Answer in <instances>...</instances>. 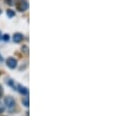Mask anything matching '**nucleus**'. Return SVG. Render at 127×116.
<instances>
[{
    "instance_id": "nucleus-1",
    "label": "nucleus",
    "mask_w": 127,
    "mask_h": 116,
    "mask_svg": "<svg viewBox=\"0 0 127 116\" xmlns=\"http://www.w3.org/2000/svg\"><path fill=\"white\" fill-rule=\"evenodd\" d=\"M16 8L20 12H24L29 8V3L27 0H18L16 1Z\"/></svg>"
},
{
    "instance_id": "nucleus-2",
    "label": "nucleus",
    "mask_w": 127,
    "mask_h": 116,
    "mask_svg": "<svg viewBox=\"0 0 127 116\" xmlns=\"http://www.w3.org/2000/svg\"><path fill=\"white\" fill-rule=\"evenodd\" d=\"M4 103L7 106V108L10 109V110H12L15 107V105H16V102H15L14 98L11 97V96H6L5 99H4Z\"/></svg>"
},
{
    "instance_id": "nucleus-3",
    "label": "nucleus",
    "mask_w": 127,
    "mask_h": 116,
    "mask_svg": "<svg viewBox=\"0 0 127 116\" xmlns=\"http://www.w3.org/2000/svg\"><path fill=\"white\" fill-rule=\"evenodd\" d=\"M6 63H7V66L9 68H11V69H15L17 67V60L13 57L8 58L7 61H6Z\"/></svg>"
},
{
    "instance_id": "nucleus-4",
    "label": "nucleus",
    "mask_w": 127,
    "mask_h": 116,
    "mask_svg": "<svg viewBox=\"0 0 127 116\" xmlns=\"http://www.w3.org/2000/svg\"><path fill=\"white\" fill-rule=\"evenodd\" d=\"M23 39H24V35H23L22 33H20V32H16V33L13 35V40H14V42H16V43L21 42Z\"/></svg>"
},
{
    "instance_id": "nucleus-5",
    "label": "nucleus",
    "mask_w": 127,
    "mask_h": 116,
    "mask_svg": "<svg viewBox=\"0 0 127 116\" xmlns=\"http://www.w3.org/2000/svg\"><path fill=\"white\" fill-rule=\"evenodd\" d=\"M18 89H19V91H20L21 93H23V94H28V93H29L28 88L25 87H23V86H21V85L18 86Z\"/></svg>"
},
{
    "instance_id": "nucleus-6",
    "label": "nucleus",
    "mask_w": 127,
    "mask_h": 116,
    "mask_svg": "<svg viewBox=\"0 0 127 116\" xmlns=\"http://www.w3.org/2000/svg\"><path fill=\"white\" fill-rule=\"evenodd\" d=\"M5 3L9 6H14L16 4V0H5Z\"/></svg>"
},
{
    "instance_id": "nucleus-7",
    "label": "nucleus",
    "mask_w": 127,
    "mask_h": 116,
    "mask_svg": "<svg viewBox=\"0 0 127 116\" xmlns=\"http://www.w3.org/2000/svg\"><path fill=\"white\" fill-rule=\"evenodd\" d=\"M22 102H23V105H25L26 107H28V106L30 105V104H29V98H28V97H25V98H23Z\"/></svg>"
},
{
    "instance_id": "nucleus-8",
    "label": "nucleus",
    "mask_w": 127,
    "mask_h": 116,
    "mask_svg": "<svg viewBox=\"0 0 127 116\" xmlns=\"http://www.w3.org/2000/svg\"><path fill=\"white\" fill-rule=\"evenodd\" d=\"M7 15L9 17H13V16H15V11H13V10H7Z\"/></svg>"
},
{
    "instance_id": "nucleus-9",
    "label": "nucleus",
    "mask_w": 127,
    "mask_h": 116,
    "mask_svg": "<svg viewBox=\"0 0 127 116\" xmlns=\"http://www.w3.org/2000/svg\"><path fill=\"white\" fill-rule=\"evenodd\" d=\"M22 51H24L26 54H28V53H29V48H28V46L24 45V46L22 47Z\"/></svg>"
},
{
    "instance_id": "nucleus-10",
    "label": "nucleus",
    "mask_w": 127,
    "mask_h": 116,
    "mask_svg": "<svg viewBox=\"0 0 127 116\" xmlns=\"http://www.w3.org/2000/svg\"><path fill=\"white\" fill-rule=\"evenodd\" d=\"M9 38H10V37H9V35H8V34H4L3 39H4L5 41H8V40H9Z\"/></svg>"
},
{
    "instance_id": "nucleus-11",
    "label": "nucleus",
    "mask_w": 127,
    "mask_h": 116,
    "mask_svg": "<svg viewBox=\"0 0 127 116\" xmlns=\"http://www.w3.org/2000/svg\"><path fill=\"white\" fill-rule=\"evenodd\" d=\"M0 61H2V57H1V55H0Z\"/></svg>"
},
{
    "instance_id": "nucleus-12",
    "label": "nucleus",
    "mask_w": 127,
    "mask_h": 116,
    "mask_svg": "<svg viewBox=\"0 0 127 116\" xmlns=\"http://www.w3.org/2000/svg\"><path fill=\"white\" fill-rule=\"evenodd\" d=\"M0 38H1V31H0Z\"/></svg>"
},
{
    "instance_id": "nucleus-13",
    "label": "nucleus",
    "mask_w": 127,
    "mask_h": 116,
    "mask_svg": "<svg viewBox=\"0 0 127 116\" xmlns=\"http://www.w3.org/2000/svg\"><path fill=\"white\" fill-rule=\"evenodd\" d=\"M0 14H1V10H0Z\"/></svg>"
}]
</instances>
